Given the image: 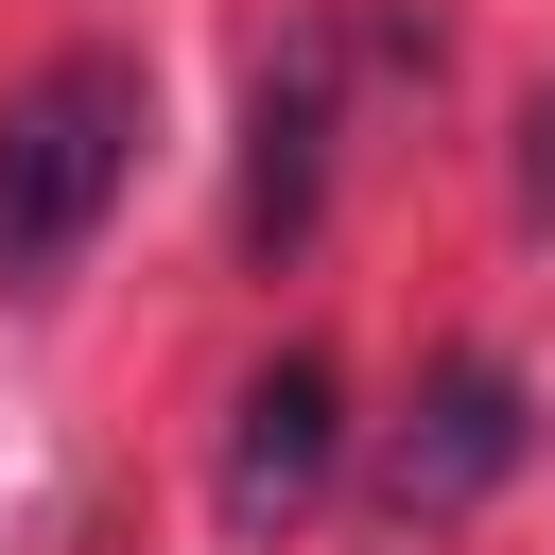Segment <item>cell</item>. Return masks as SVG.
Returning a JSON list of instances; mask_svg holds the SVG:
<instances>
[{
    "mask_svg": "<svg viewBox=\"0 0 555 555\" xmlns=\"http://www.w3.org/2000/svg\"><path fill=\"white\" fill-rule=\"evenodd\" d=\"M139 121H156L139 52H52V69L0 104V295L69 278V260L104 243V208H121V173H139Z\"/></svg>",
    "mask_w": 555,
    "mask_h": 555,
    "instance_id": "6da1fadb",
    "label": "cell"
},
{
    "mask_svg": "<svg viewBox=\"0 0 555 555\" xmlns=\"http://www.w3.org/2000/svg\"><path fill=\"white\" fill-rule=\"evenodd\" d=\"M330 468H347V382H330V347H278V364L225 399V468H208V520L260 555V538H295V520L330 503Z\"/></svg>",
    "mask_w": 555,
    "mask_h": 555,
    "instance_id": "7a4b0ae2",
    "label": "cell"
},
{
    "mask_svg": "<svg viewBox=\"0 0 555 555\" xmlns=\"http://www.w3.org/2000/svg\"><path fill=\"white\" fill-rule=\"evenodd\" d=\"M520 451H538L520 364H503V347H451V364L399 399V434H382V503H399V520H468V503H486Z\"/></svg>",
    "mask_w": 555,
    "mask_h": 555,
    "instance_id": "3957f363",
    "label": "cell"
},
{
    "mask_svg": "<svg viewBox=\"0 0 555 555\" xmlns=\"http://www.w3.org/2000/svg\"><path fill=\"white\" fill-rule=\"evenodd\" d=\"M330 139H347V17L278 35L260 104H243V260H295L330 208Z\"/></svg>",
    "mask_w": 555,
    "mask_h": 555,
    "instance_id": "277c9868",
    "label": "cell"
},
{
    "mask_svg": "<svg viewBox=\"0 0 555 555\" xmlns=\"http://www.w3.org/2000/svg\"><path fill=\"white\" fill-rule=\"evenodd\" d=\"M520 208H538V225H555V69H538V87H520Z\"/></svg>",
    "mask_w": 555,
    "mask_h": 555,
    "instance_id": "5b68a950",
    "label": "cell"
}]
</instances>
